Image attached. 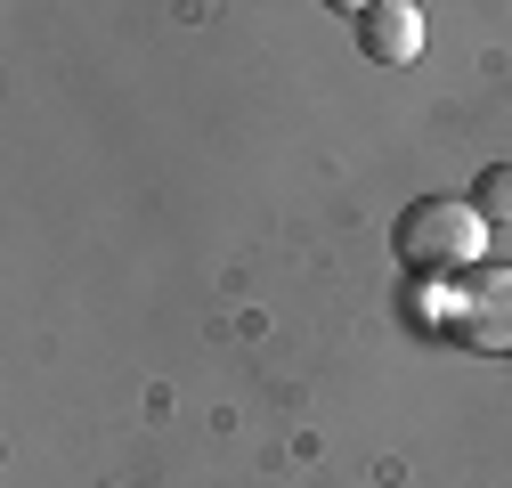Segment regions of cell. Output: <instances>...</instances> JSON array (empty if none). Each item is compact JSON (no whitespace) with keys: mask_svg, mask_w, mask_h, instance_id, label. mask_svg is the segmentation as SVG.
I'll return each instance as SVG.
<instances>
[{"mask_svg":"<svg viewBox=\"0 0 512 488\" xmlns=\"http://www.w3.org/2000/svg\"><path fill=\"white\" fill-rule=\"evenodd\" d=\"M431 318L456 334L464 350H512V269H464L447 277Z\"/></svg>","mask_w":512,"mask_h":488,"instance_id":"2","label":"cell"},{"mask_svg":"<svg viewBox=\"0 0 512 488\" xmlns=\"http://www.w3.org/2000/svg\"><path fill=\"white\" fill-rule=\"evenodd\" d=\"M391 253H399V269H407L415 285H447V277L480 269V253H488V220H480L472 204L423 196V204H407V212H399Z\"/></svg>","mask_w":512,"mask_h":488,"instance_id":"1","label":"cell"},{"mask_svg":"<svg viewBox=\"0 0 512 488\" xmlns=\"http://www.w3.org/2000/svg\"><path fill=\"white\" fill-rule=\"evenodd\" d=\"M464 204H472L488 228H504V220H512V163H488V171L472 179V196H464Z\"/></svg>","mask_w":512,"mask_h":488,"instance_id":"4","label":"cell"},{"mask_svg":"<svg viewBox=\"0 0 512 488\" xmlns=\"http://www.w3.org/2000/svg\"><path fill=\"white\" fill-rule=\"evenodd\" d=\"M358 49L374 66H415L423 57V9L415 0H374V9H358Z\"/></svg>","mask_w":512,"mask_h":488,"instance_id":"3","label":"cell"}]
</instances>
